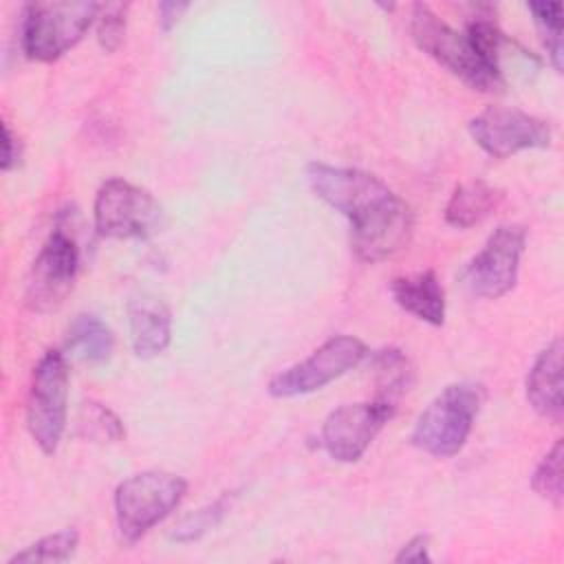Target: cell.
Listing matches in <instances>:
<instances>
[{
  "mask_svg": "<svg viewBox=\"0 0 564 564\" xmlns=\"http://www.w3.org/2000/svg\"><path fill=\"white\" fill-rule=\"evenodd\" d=\"M311 189L350 223V249L364 262H381L399 253L412 236V207L379 176L326 163H308Z\"/></svg>",
  "mask_w": 564,
  "mask_h": 564,
  "instance_id": "1",
  "label": "cell"
},
{
  "mask_svg": "<svg viewBox=\"0 0 564 564\" xmlns=\"http://www.w3.org/2000/svg\"><path fill=\"white\" fill-rule=\"evenodd\" d=\"M101 4L93 0H40L22 9L20 44L26 57L53 62L70 51L97 22Z\"/></svg>",
  "mask_w": 564,
  "mask_h": 564,
  "instance_id": "2",
  "label": "cell"
},
{
  "mask_svg": "<svg viewBox=\"0 0 564 564\" xmlns=\"http://www.w3.org/2000/svg\"><path fill=\"white\" fill-rule=\"evenodd\" d=\"M187 480L172 471L148 469L121 480L115 489V520L123 544L139 542L185 498Z\"/></svg>",
  "mask_w": 564,
  "mask_h": 564,
  "instance_id": "3",
  "label": "cell"
},
{
  "mask_svg": "<svg viewBox=\"0 0 564 564\" xmlns=\"http://www.w3.org/2000/svg\"><path fill=\"white\" fill-rule=\"evenodd\" d=\"M485 392L476 383H449L419 414L410 441L436 458L456 456L474 427Z\"/></svg>",
  "mask_w": 564,
  "mask_h": 564,
  "instance_id": "4",
  "label": "cell"
},
{
  "mask_svg": "<svg viewBox=\"0 0 564 564\" xmlns=\"http://www.w3.org/2000/svg\"><path fill=\"white\" fill-rule=\"evenodd\" d=\"M410 33L423 53H427L474 90L496 93L505 88L502 82L487 68L467 33L452 29L427 4L419 2L412 7Z\"/></svg>",
  "mask_w": 564,
  "mask_h": 564,
  "instance_id": "5",
  "label": "cell"
},
{
  "mask_svg": "<svg viewBox=\"0 0 564 564\" xmlns=\"http://www.w3.org/2000/svg\"><path fill=\"white\" fill-rule=\"evenodd\" d=\"M68 361L62 350H46L33 368L26 397V430L44 454H55L68 419Z\"/></svg>",
  "mask_w": 564,
  "mask_h": 564,
  "instance_id": "6",
  "label": "cell"
},
{
  "mask_svg": "<svg viewBox=\"0 0 564 564\" xmlns=\"http://www.w3.org/2000/svg\"><path fill=\"white\" fill-rule=\"evenodd\" d=\"M93 218L104 238L145 240L161 231L163 207L148 189L123 178H108L97 189Z\"/></svg>",
  "mask_w": 564,
  "mask_h": 564,
  "instance_id": "7",
  "label": "cell"
},
{
  "mask_svg": "<svg viewBox=\"0 0 564 564\" xmlns=\"http://www.w3.org/2000/svg\"><path fill=\"white\" fill-rule=\"evenodd\" d=\"M368 357V348L352 335H335L315 348L306 359L271 377L267 390L275 399H291L322 390Z\"/></svg>",
  "mask_w": 564,
  "mask_h": 564,
  "instance_id": "8",
  "label": "cell"
},
{
  "mask_svg": "<svg viewBox=\"0 0 564 564\" xmlns=\"http://www.w3.org/2000/svg\"><path fill=\"white\" fill-rule=\"evenodd\" d=\"M524 247L527 231L522 225L496 227L485 247L465 264L460 282L476 297L498 300L507 295L518 282Z\"/></svg>",
  "mask_w": 564,
  "mask_h": 564,
  "instance_id": "9",
  "label": "cell"
},
{
  "mask_svg": "<svg viewBox=\"0 0 564 564\" xmlns=\"http://www.w3.org/2000/svg\"><path fill=\"white\" fill-rule=\"evenodd\" d=\"M79 269V247L62 227H55L35 256L24 286V302L35 313H51L68 297Z\"/></svg>",
  "mask_w": 564,
  "mask_h": 564,
  "instance_id": "10",
  "label": "cell"
},
{
  "mask_svg": "<svg viewBox=\"0 0 564 564\" xmlns=\"http://www.w3.org/2000/svg\"><path fill=\"white\" fill-rule=\"evenodd\" d=\"M467 130L476 145L494 159H507L522 150H542L551 145V126L516 108L491 106L469 119Z\"/></svg>",
  "mask_w": 564,
  "mask_h": 564,
  "instance_id": "11",
  "label": "cell"
},
{
  "mask_svg": "<svg viewBox=\"0 0 564 564\" xmlns=\"http://www.w3.org/2000/svg\"><path fill=\"white\" fill-rule=\"evenodd\" d=\"M392 403L381 399L344 403L335 408L322 425V445L337 463L359 460L381 427L394 414Z\"/></svg>",
  "mask_w": 564,
  "mask_h": 564,
  "instance_id": "12",
  "label": "cell"
},
{
  "mask_svg": "<svg viewBox=\"0 0 564 564\" xmlns=\"http://www.w3.org/2000/svg\"><path fill=\"white\" fill-rule=\"evenodd\" d=\"M562 339L555 337L546 348H542L527 372L524 394L529 405L542 419L560 423L564 416V397H562Z\"/></svg>",
  "mask_w": 564,
  "mask_h": 564,
  "instance_id": "13",
  "label": "cell"
},
{
  "mask_svg": "<svg viewBox=\"0 0 564 564\" xmlns=\"http://www.w3.org/2000/svg\"><path fill=\"white\" fill-rule=\"evenodd\" d=\"M128 330L137 357L152 359L165 352L172 339L170 306L152 293L134 295L128 302Z\"/></svg>",
  "mask_w": 564,
  "mask_h": 564,
  "instance_id": "14",
  "label": "cell"
},
{
  "mask_svg": "<svg viewBox=\"0 0 564 564\" xmlns=\"http://www.w3.org/2000/svg\"><path fill=\"white\" fill-rule=\"evenodd\" d=\"M390 295L405 313L425 324L441 326L445 322V291L432 269L394 278Z\"/></svg>",
  "mask_w": 564,
  "mask_h": 564,
  "instance_id": "15",
  "label": "cell"
},
{
  "mask_svg": "<svg viewBox=\"0 0 564 564\" xmlns=\"http://www.w3.org/2000/svg\"><path fill=\"white\" fill-rule=\"evenodd\" d=\"M502 198V189L482 178L458 183L443 209L445 223L456 229H469L474 225H480L498 209Z\"/></svg>",
  "mask_w": 564,
  "mask_h": 564,
  "instance_id": "16",
  "label": "cell"
},
{
  "mask_svg": "<svg viewBox=\"0 0 564 564\" xmlns=\"http://www.w3.org/2000/svg\"><path fill=\"white\" fill-rule=\"evenodd\" d=\"M66 352L88 364H104L110 359L115 348L112 330L97 317L79 313L66 328L64 339Z\"/></svg>",
  "mask_w": 564,
  "mask_h": 564,
  "instance_id": "17",
  "label": "cell"
},
{
  "mask_svg": "<svg viewBox=\"0 0 564 564\" xmlns=\"http://www.w3.org/2000/svg\"><path fill=\"white\" fill-rule=\"evenodd\" d=\"M375 379V399L397 405V401L414 386V366L399 348H381L370 355Z\"/></svg>",
  "mask_w": 564,
  "mask_h": 564,
  "instance_id": "18",
  "label": "cell"
},
{
  "mask_svg": "<svg viewBox=\"0 0 564 564\" xmlns=\"http://www.w3.org/2000/svg\"><path fill=\"white\" fill-rule=\"evenodd\" d=\"M236 500V491H225L220 498H216L214 502L187 513L185 518H181L176 522V527L170 531V540L174 542H194L198 538H203L207 531H212L214 527H218L223 522V518L227 516V511L231 509Z\"/></svg>",
  "mask_w": 564,
  "mask_h": 564,
  "instance_id": "19",
  "label": "cell"
},
{
  "mask_svg": "<svg viewBox=\"0 0 564 564\" xmlns=\"http://www.w3.org/2000/svg\"><path fill=\"white\" fill-rule=\"evenodd\" d=\"M77 432L97 443H119L126 436L121 419L97 401H82L77 410Z\"/></svg>",
  "mask_w": 564,
  "mask_h": 564,
  "instance_id": "20",
  "label": "cell"
},
{
  "mask_svg": "<svg viewBox=\"0 0 564 564\" xmlns=\"http://www.w3.org/2000/svg\"><path fill=\"white\" fill-rule=\"evenodd\" d=\"M527 9L533 15L540 40L546 48V55L557 73H562L564 64V44H562V4L560 2H529Z\"/></svg>",
  "mask_w": 564,
  "mask_h": 564,
  "instance_id": "21",
  "label": "cell"
},
{
  "mask_svg": "<svg viewBox=\"0 0 564 564\" xmlns=\"http://www.w3.org/2000/svg\"><path fill=\"white\" fill-rule=\"evenodd\" d=\"M79 544V533L75 529H62L48 533L26 546L24 551L15 553L9 564H33V562H64L68 560Z\"/></svg>",
  "mask_w": 564,
  "mask_h": 564,
  "instance_id": "22",
  "label": "cell"
},
{
  "mask_svg": "<svg viewBox=\"0 0 564 564\" xmlns=\"http://www.w3.org/2000/svg\"><path fill=\"white\" fill-rule=\"evenodd\" d=\"M533 491L549 500L553 507H562L564 489H562V441H555V445L544 454V458L538 463L533 476H531Z\"/></svg>",
  "mask_w": 564,
  "mask_h": 564,
  "instance_id": "23",
  "label": "cell"
},
{
  "mask_svg": "<svg viewBox=\"0 0 564 564\" xmlns=\"http://www.w3.org/2000/svg\"><path fill=\"white\" fill-rule=\"evenodd\" d=\"M128 9L126 2H106L99 9L97 15V42L106 53H112L121 46L126 35V22H128Z\"/></svg>",
  "mask_w": 564,
  "mask_h": 564,
  "instance_id": "24",
  "label": "cell"
},
{
  "mask_svg": "<svg viewBox=\"0 0 564 564\" xmlns=\"http://www.w3.org/2000/svg\"><path fill=\"white\" fill-rule=\"evenodd\" d=\"M430 535L416 533L412 535L401 551L394 555V562H430Z\"/></svg>",
  "mask_w": 564,
  "mask_h": 564,
  "instance_id": "25",
  "label": "cell"
},
{
  "mask_svg": "<svg viewBox=\"0 0 564 564\" xmlns=\"http://www.w3.org/2000/svg\"><path fill=\"white\" fill-rule=\"evenodd\" d=\"M20 141H18V137L11 132V128H9V123H2V161H0V165H2V170L4 172H9V170H13L15 165H18V161H20Z\"/></svg>",
  "mask_w": 564,
  "mask_h": 564,
  "instance_id": "26",
  "label": "cell"
},
{
  "mask_svg": "<svg viewBox=\"0 0 564 564\" xmlns=\"http://www.w3.org/2000/svg\"><path fill=\"white\" fill-rule=\"evenodd\" d=\"M187 9H189L187 2H161V4L156 7L161 31L167 33V31L181 20V15H183Z\"/></svg>",
  "mask_w": 564,
  "mask_h": 564,
  "instance_id": "27",
  "label": "cell"
}]
</instances>
